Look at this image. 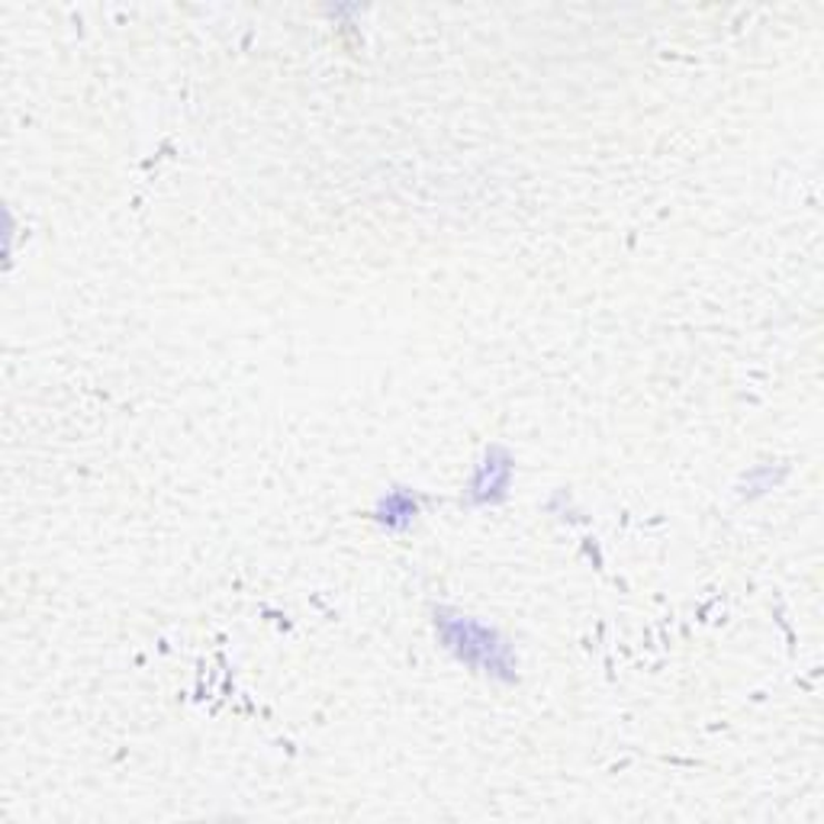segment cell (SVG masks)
<instances>
[{"mask_svg": "<svg viewBox=\"0 0 824 824\" xmlns=\"http://www.w3.org/2000/svg\"><path fill=\"white\" fill-rule=\"evenodd\" d=\"M438 635H441L445 647L458 657L460 664L477 667V671L489 673V676H503V679L513 676V654H509V647H506V642H499L489 628H484L480 622L441 612Z\"/></svg>", "mask_w": 824, "mask_h": 824, "instance_id": "1", "label": "cell"}, {"mask_svg": "<svg viewBox=\"0 0 824 824\" xmlns=\"http://www.w3.org/2000/svg\"><path fill=\"white\" fill-rule=\"evenodd\" d=\"M416 516V499L409 493H390L387 503L380 506V522H387L390 528H406Z\"/></svg>", "mask_w": 824, "mask_h": 824, "instance_id": "3", "label": "cell"}, {"mask_svg": "<svg viewBox=\"0 0 824 824\" xmlns=\"http://www.w3.org/2000/svg\"><path fill=\"white\" fill-rule=\"evenodd\" d=\"M509 470H513V460H509V455H506V451H499V448H489L487 460L480 464V474L474 477V487H470L474 503H496V499L506 493Z\"/></svg>", "mask_w": 824, "mask_h": 824, "instance_id": "2", "label": "cell"}]
</instances>
